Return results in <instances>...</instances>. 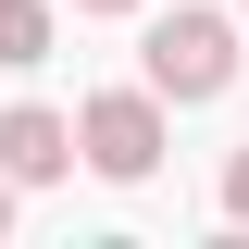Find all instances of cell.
<instances>
[{"mask_svg":"<svg viewBox=\"0 0 249 249\" xmlns=\"http://www.w3.org/2000/svg\"><path fill=\"white\" fill-rule=\"evenodd\" d=\"M137 75H150L162 100H224L237 88V25H224V13H162L150 37H137Z\"/></svg>","mask_w":249,"mask_h":249,"instance_id":"6da1fadb","label":"cell"},{"mask_svg":"<svg viewBox=\"0 0 249 249\" xmlns=\"http://www.w3.org/2000/svg\"><path fill=\"white\" fill-rule=\"evenodd\" d=\"M75 162L112 175V187H150L162 175V88L150 75H137V88H100L88 112H75Z\"/></svg>","mask_w":249,"mask_h":249,"instance_id":"7a4b0ae2","label":"cell"},{"mask_svg":"<svg viewBox=\"0 0 249 249\" xmlns=\"http://www.w3.org/2000/svg\"><path fill=\"white\" fill-rule=\"evenodd\" d=\"M0 175H13V187L75 175V112H50V100H13V112H0Z\"/></svg>","mask_w":249,"mask_h":249,"instance_id":"3957f363","label":"cell"},{"mask_svg":"<svg viewBox=\"0 0 249 249\" xmlns=\"http://www.w3.org/2000/svg\"><path fill=\"white\" fill-rule=\"evenodd\" d=\"M0 62H50V0H0Z\"/></svg>","mask_w":249,"mask_h":249,"instance_id":"277c9868","label":"cell"},{"mask_svg":"<svg viewBox=\"0 0 249 249\" xmlns=\"http://www.w3.org/2000/svg\"><path fill=\"white\" fill-rule=\"evenodd\" d=\"M224 224H249V150H224Z\"/></svg>","mask_w":249,"mask_h":249,"instance_id":"5b68a950","label":"cell"},{"mask_svg":"<svg viewBox=\"0 0 249 249\" xmlns=\"http://www.w3.org/2000/svg\"><path fill=\"white\" fill-rule=\"evenodd\" d=\"M75 13H137V0H75Z\"/></svg>","mask_w":249,"mask_h":249,"instance_id":"8992f818","label":"cell"},{"mask_svg":"<svg viewBox=\"0 0 249 249\" xmlns=\"http://www.w3.org/2000/svg\"><path fill=\"white\" fill-rule=\"evenodd\" d=\"M0 237H13V175H0Z\"/></svg>","mask_w":249,"mask_h":249,"instance_id":"52a82bcc","label":"cell"},{"mask_svg":"<svg viewBox=\"0 0 249 249\" xmlns=\"http://www.w3.org/2000/svg\"><path fill=\"white\" fill-rule=\"evenodd\" d=\"M237 25H249V0H237Z\"/></svg>","mask_w":249,"mask_h":249,"instance_id":"ba28073f","label":"cell"}]
</instances>
